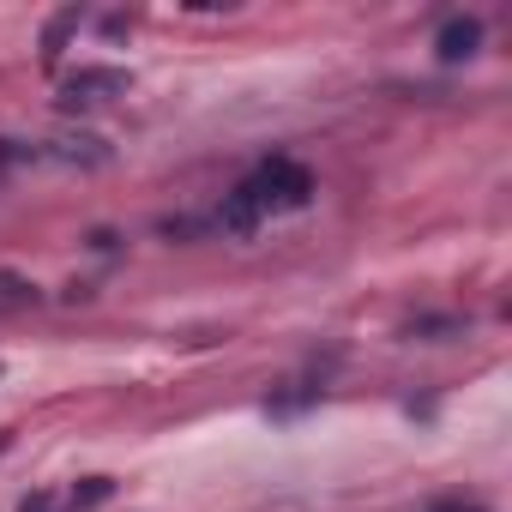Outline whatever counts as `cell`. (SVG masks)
<instances>
[{
	"instance_id": "1",
	"label": "cell",
	"mask_w": 512,
	"mask_h": 512,
	"mask_svg": "<svg viewBox=\"0 0 512 512\" xmlns=\"http://www.w3.org/2000/svg\"><path fill=\"white\" fill-rule=\"evenodd\" d=\"M314 199V175L302 169V163H290V157H272V163H260L229 199H223V211H217V229L223 235H253L266 217H284V211H302Z\"/></svg>"
},
{
	"instance_id": "2",
	"label": "cell",
	"mask_w": 512,
	"mask_h": 512,
	"mask_svg": "<svg viewBox=\"0 0 512 512\" xmlns=\"http://www.w3.org/2000/svg\"><path fill=\"white\" fill-rule=\"evenodd\" d=\"M127 91H133V73H121V67H79V73L61 79V109H103V103H115Z\"/></svg>"
},
{
	"instance_id": "3",
	"label": "cell",
	"mask_w": 512,
	"mask_h": 512,
	"mask_svg": "<svg viewBox=\"0 0 512 512\" xmlns=\"http://www.w3.org/2000/svg\"><path fill=\"white\" fill-rule=\"evenodd\" d=\"M476 43H482V25H476V19H446V25H440V37H434L440 61H470V55H476Z\"/></svg>"
},
{
	"instance_id": "4",
	"label": "cell",
	"mask_w": 512,
	"mask_h": 512,
	"mask_svg": "<svg viewBox=\"0 0 512 512\" xmlns=\"http://www.w3.org/2000/svg\"><path fill=\"white\" fill-rule=\"evenodd\" d=\"M25 308H37V284L19 272H0V314H25Z\"/></svg>"
},
{
	"instance_id": "5",
	"label": "cell",
	"mask_w": 512,
	"mask_h": 512,
	"mask_svg": "<svg viewBox=\"0 0 512 512\" xmlns=\"http://www.w3.org/2000/svg\"><path fill=\"white\" fill-rule=\"evenodd\" d=\"M109 488H115L109 476H91L85 488H73V494H67V506H79V512H85V506H97V500H109Z\"/></svg>"
},
{
	"instance_id": "6",
	"label": "cell",
	"mask_w": 512,
	"mask_h": 512,
	"mask_svg": "<svg viewBox=\"0 0 512 512\" xmlns=\"http://www.w3.org/2000/svg\"><path fill=\"white\" fill-rule=\"evenodd\" d=\"M73 25H79V13H61V19L49 25V37H43V61H55V55H61V43H67V31H73Z\"/></svg>"
},
{
	"instance_id": "7",
	"label": "cell",
	"mask_w": 512,
	"mask_h": 512,
	"mask_svg": "<svg viewBox=\"0 0 512 512\" xmlns=\"http://www.w3.org/2000/svg\"><path fill=\"white\" fill-rule=\"evenodd\" d=\"M55 506H61V500H55V494H31V500H25V506H19V512H55Z\"/></svg>"
},
{
	"instance_id": "8",
	"label": "cell",
	"mask_w": 512,
	"mask_h": 512,
	"mask_svg": "<svg viewBox=\"0 0 512 512\" xmlns=\"http://www.w3.org/2000/svg\"><path fill=\"white\" fill-rule=\"evenodd\" d=\"M428 512H482V506H470V500H440V506H428Z\"/></svg>"
}]
</instances>
